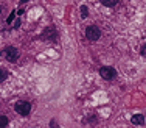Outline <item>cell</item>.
<instances>
[{
    "label": "cell",
    "mask_w": 146,
    "mask_h": 128,
    "mask_svg": "<svg viewBox=\"0 0 146 128\" xmlns=\"http://www.w3.org/2000/svg\"><path fill=\"white\" fill-rule=\"evenodd\" d=\"M145 52H146V47L143 45V47H141V55H143V56H145Z\"/></svg>",
    "instance_id": "obj_14"
},
{
    "label": "cell",
    "mask_w": 146,
    "mask_h": 128,
    "mask_svg": "<svg viewBox=\"0 0 146 128\" xmlns=\"http://www.w3.org/2000/svg\"><path fill=\"white\" fill-rule=\"evenodd\" d=\"M131 120H132L134 125H143V123H145V117L141 116V114H134Z\"/></svg>",
    "instance_id": "obj_6"
},
{
    "label": "cell",
    "mask_w": 146,
    "mask_h": 128,
    "mask_svg": "<svg viewBox=\"0 0 146 128\" xmlns=\"http://www.w3.org/2000/svg\"><path fill=\"white\" fill-rule=\"evenodd\" d=\"M99 2H101L104 6H109V8H112V6H115V5L118 3V0H99Z\"/></svg>",
    "instance_id": "obj_7"
},
{
    "label": "cell",
    "mask_w": 146,
    "mask_h": 128,
    "mask_svg": "<svg viewBox=\"0 0 146 128\" xmlns=\"http://www.w3.org/2000/svg\"><path fill=\"white\" fill-rule=\"evenodd\" d=\"M0 55L2 56H5L6 60L9 61V63H16V61L19 60V52L16 47H11V45H8V47H5L2 52H0Z\"/></svg>",
    "instance_id": "obj_1"
},
{
    "label": "cell",
    "mask_w": 146,
    "mask_h": 128,
    "mask_svg": "<svg viewBox=\"0 0 146 128\" xmlns=\"http://www.w3.org/2000/svg\"><path fill=\"white\" fill-rule=\"evenodd\" d=\"M6 125H8V117H6V116H0V128H3Z\"/></svg>",
    "instance_id": "obj_9"
},
{
    "label": "cell",
    "mask_w": 146,
    "mask_h": 128,
    "mask_svg": "<svg viewBox=\"0 0 146 128\" xmlns=\"http://www.w3.org/2000/svg\"><path fill=\"white\" fill-rule=\"evenodd\" d=\"M19 25H20V21H16V24H14V28H17Z\"/></svg>",
    "instance_id": "obj_13"
},
{
    "label": "cell",
    "mask_w": 146,
    "mask_h": 128,
    "mask_svg": "<svg viewBox=\"0 0 146 128\" xmlns=\"http://www.w3.org/2000/svg\"><path fill=\"white\" fill-rule=\"evenodd\" d=\"M6 77H8V72H6L5 69H2V67H0V81L6 80Z\"/></svg>",
    "instance_id": "obj_10"
},
{
    "label": "cell",
    "mask_w": 146,
    "mask_h": 128,
    "mask_svg": "<svg viewBox=\"0 0 146 128\" xmlns=\"http://www.w3.org/2000/svg\"><path fill=\"white\" fill-rule=\"evenodd\" d=\"M50 125H51V127H58V122H55V120H51V122H50Z\"/></svg>",
    "instance_id": "obj_12"
},
{
    "label": "cell",
    "mask_w": 146,
    "mask_h": 128,
    "mask_svg": "<svg viewBox=\"0 0 146 128\" xmlns=\"http://www.w3.org/2000/svg\"><path fill=\"white\" fill-rule=\"evenodd\" d=\"M99 75H101L104 80L110 81V80H114V78L117 77V70H115L114 67H110V66H104V67L99 69Z\"/></svg>",
    "instance_id": "obj_3"
},
{
    "label": "cell",
    "mask_w": 146,
    "mask_h": 128,
    "mask_svg": "<svg viewBox=\"0 0 146 128\" xmlns=\"http://www.w3.org/2000/svg\"><path fill=\"white\" fill-rule=\"evenodd\" d=\"M20 2H22V3H26V2H28V0H20Z\"/></svg>",
    "instance_id": "obj_15"
},
{
    "label": "cell",
    "mask_w": 146,
    "mask_h": 128,
    "mask_svg": "<svg viewBox=\"0 0 146 128\" xmlns=\"http://www.w3.org/2000/svg\"><path fill=\"white\" fill-rule=\"evenodd\" d=\"M14 17H16V11H12L11 14H9V17L6 19V22H8V24H11V22L14 21Z\"/></svg>",
    "instance_id": "obj_11"
},
{
    "label": "cell",
    "mask_w": 146,
    "mask_h": 128,
    "mask_svg": "<svg viewBox=\"0 0 146 128\" xmlns=\"http://www.w3.org/2000/svg\"><path fill=\"white\" fill-rule=\"evenodd\" d=\"M14 109H16V113H19L20 116H28L30 111H31V105H30L28 101H17V103L14 105Z\"/></svg>",
    "instance_id": "obj_4"
},
{
    "label": "cell",
    "mask_w": 146,
    "mask_h": 128,
    "mask_svg": "<svg viewBox=\"0 0 146 128\" xmlns=\"http://www.w3.org/2000/svg\"><path fill=\"white\" fill-rule=\"evenodd\" d=\"M99 36H101V30H99L97 25H89L85 28V38L89 41H98Z\"/></svg>",
    "instance_id": "obj_2"
},
{
    "label": "cell",
    "mask_w": 146,
    "mask_h": 128,
    "mask_svg": "<svg viewBox=\"0 0 146 128\" xmlns=\"http://www.w3.org/2000/svg\"><path fill=\"white\" fill-rule=\"evenodd\" d=\"M0 13H2V5H0Z\"/></svg>",
    "instance_id": "obj_16"
},
{
    "label": "cell",
    "mask_w": 146,
    "mask_h": 128,
    "mask_svg": "<svg viewBox=\"0 0 146 128\" xmlns=\"http://www.w3.org/2000/svg\"><path fill=\"white\" fill-rule=\"evenodd\" d=\"M87 16H89V8L85 5H82L81 6V17L82 19H87Z\"/></svg>",
    "instance_id": "obj_8"
},
{
    "label": "cell",
    "mask_w": 146,
    "mask_h": 128,
    "mask_svg": "<svg viewBox=\"0 0 146 128\" xmlns=\"http://www.w3.org/2000/svg\"><path fill=\"white\" fill-rule=\"evenodd\" d=\"M41 38L45 39V41H53V39L58 38V31H56L55 27H48V28L44 30V33L41 34Z\"/></svg>",
    "instance_id": "obj_5"
}]
</instances>
